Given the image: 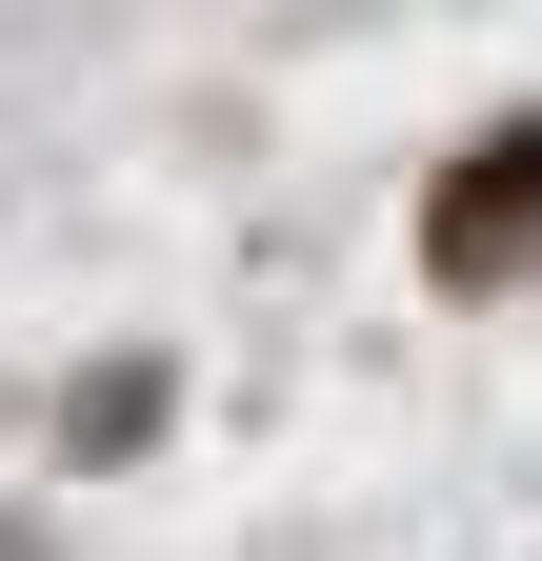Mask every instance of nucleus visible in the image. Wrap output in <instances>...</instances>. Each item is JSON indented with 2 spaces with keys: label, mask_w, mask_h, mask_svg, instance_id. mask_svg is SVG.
Here are the masks:
<instances>
[{
  "label": "nucleus",
  "mask_w": 542,
  "mask_h": 561,
  "mask_svg": "<svg viewBox=\"0 0 542 561\" xmlns=\"http://www.w3.org/2000/svg\"><path fill=\"white\" fill-rule=\"evenodd\" d=\"M422 261H442V280H522V261H542V121H503V140H462V181H442V221H422Z\"/></svg>",
  "instance_id": "1"
},
{
  "label": "nucleus",
  "mask_w": 542,
  "mask_h": 561,
  "mask_svg": "<svg viewBox=\"0 0 542 561\" xmlns=\"http://www.w3.org/2000/svg\"><path fill=\"white\" fill-rule=\"evenodd\" d=\"M60 442H81V461H142L161 442V362H101L81 401H60Z\"/></svg>",
  "instance_id": "2"
}]
</instances>
